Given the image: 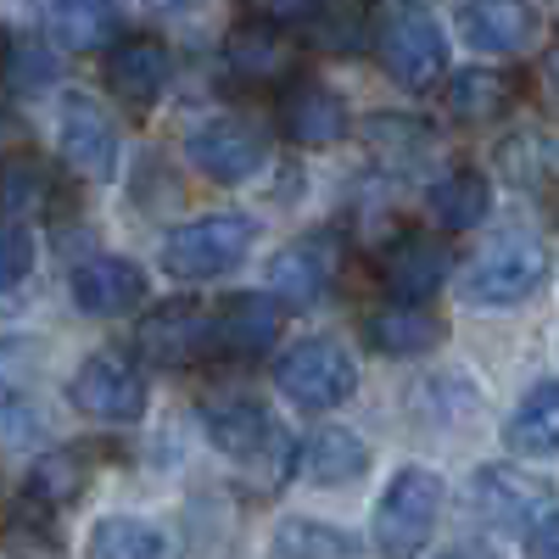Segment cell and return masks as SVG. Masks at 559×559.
<instances>
[{"mask_svg":"<svg viewBox=\"0 0 559 559\" xmlns=\"http://www.w3.org/2000/svg\"><path fill=\"white\" fill-rule=\"evenodd\" d=\"M39 202H51V174H45L34 157H12L7 163V218H23Z\"/></svg>","mask_w":559,"mask_h":559,"instance_id":"d6a6232c","label":"cell"},{"mask_svg":"<svg viewBox=\"0 0 559 559\" xmlns=\"http://www.w3.org/2000/svg\"><path fill=\"white\" fill-rule=\"evenodd\" d=\"M526 554H559V503H548L526 526Z\"/></svg>","mask_w":559,"mask_h":559,"instance_id":"e575fe53","label":"cell"},{"mask_svg":"<svg viewBox=\"0 0 559 559\" xmlns=\"http://www.w3.org/2000/svg\"><path fill=\"white\" fill-rule=\"evenodd\" d=\"M252 247H258V224L247 213H207V218L179 224L174 236L163 241V274L185 280V286L218 280L229 269H241Z\"/></svg>","mask_w":559,"mask_h":559,"instance_id":"3957f363","label":"cell"},{"mask_svg":"<svg viewBox=\"0 0 559 559\" xmlns=\"http://www.w3.org/2000/svg\"><path fill=\"white\" fill-rule=\"evenodd\" d=\"M381 62H386V79L403 84V90L442 84V73H448V34H442V23L426 17V12H397L381 28Z\"/></svg>","mask_w":559,"mask_h":559,"instance_id":"9c48e42d","label":"cell"},{"mask_svg":"<svg viewBox=\"0 0 559 559\" xmlns=\"http://www.w3.org/2000/svg\"><path fill=\"white\" fill-rule=\"evenodd\" d=\"M34 229L23 224V218H7V236H0V286L7 292H17L23 286V274L34 269Z\"/></svg>","mask_w":559,"mask_h":559,"instance_id":"836d02e7","label":"cell"},{"mask_svg":"<svg viewBox=\"0 0 559 559\" xmlns=\"http://www.w3.org/2000/svg\"><path fill=\"white\" fill-rule=\"evenodd\" d=\"M498 163H503V174L521 185H543L548 174H554V140L548 134H509L503 146H498Z\"/></svg>","mask_w":559,"mask_h":559,"instance_id":"1f68e13d","label":"cell"},{"mask_svg":"<svg viewBox=\"0 0 559 559\" xmlns=\"http://www.w3.org/2000/svg\"><path fill=\"white\" fill-rule=\"evenodd\" d=\"M286 302H280L274 292H236L218 313H213V324H218V353H236V358H258V353H269L274 347V336H280V313Z\"/></svg>","mask_w":559,"mask_h":559,"instance_id":"44dd1931","label":"cell"},{"mask_svg":"<svg viewBox=\"0 0 559 559\" xmlns=\"http://www.w3.org/2000/svg\"><path fill=\"white\" fill-rule=\"evenodd\" d=\"M442 476L426 471V464H403V471L386 481L381 503H376V543L381 554H414L426 548L431 532H437V515H442Z\"/></svg>","mask_w":559,"mask_h":559,"instance_id":"5b68a950","label":"cell"},{"mask_svg":"<svg viewBox=\"0 0 559 559\" xmlns=\"http://www.w3.org/2000/svg\"><path fill=\"white\" fill-rule=\"evenodd\" d=\"M503 442L521 459H554L559 453V381H543L515 403V414L503 419Z\"/></svg>","mask_w":559,"mask_h":559,"instance_id":"7402d4cb","label":"cell"},{"mask_svg":"<svg viewBox=\"0 0 559 559\" xmlns=\"http://www.w3.org/2000/svg\"><path fill=\"white\" fill-rule=\"evenodd\" d=\"M152 12H163V17H179V12H197L202 0H146Z\"/></svg>","mask_w":559,"mask_h":559,"instance_id":"8d00e7d4","label":"cell"},{"mask_svg":"<svg viewBox=\"0 0 559 559\" xmlns=\"http://www.w3.org/2000/svg\"><path fill=\"white\" fill-rule=\"evenodd\" d=\"M134 353L163 369L197 364L202 353H218V324L197 302H163L134 324Z\"/></svg>","mask_w":559,"mask_h":559,"instance_id":"30bf717a","label":"cell"},{"mask_svg":"<svg viewBox=\"0 0 559 559\" xmlns=\"http://www.w3.org/2000/svg\"><path fill=\"white\" fill-rule=\"evenodd\" d=\"M202 431H207V442L224 459L247 464V471H258V464H263V471H274V476L297 471V448L286 442L280 419L258 397H207L202 403Z\"/></svg>","mask_w":559,"mask_h":559,"instance_id":"7a4b0ae2","label":"cell"},{"mask_svg":"<svg viewBox=\"0 0 559 559\" xmlns=\"http://www.w3.org/2000/svg\"><path fill=\"white\" fill-rule=\"evenodd\" d=\"M515 107V79L509 73H492V68H464L448 79V112L464 118V123H487V118H503Z\"/></svg>","mask_w":559,"mask_h":559,"instance_id":"cb8c5ba5","label":"cell"},{"mask_svg":"<svg viewBox=\"0 0 559 559\" xmlns=\"http://www.w3.org/2000/svg\"><path fill=\"white\" fill-rule=\"evenodd\" d=\"M319 12V0H263V17L274 23H308Z\"/></svg>","mask_w":559,"mask_h":559,"instance_id":"d590c367","label":"cell"},{"mask_svg":"<svg viewBox=\"0 0 559 559\" xmlns=\"http://www.w3.org/2000/svg\"><path fill=\"white\" fill-rule=\"evenodd\" d=\"M336 269H342V241L336 236H297L269 258V292L286 302V308H313L331 297L336 286Z\"/></svg>","mask_w":559,"mask_h":559,"instance_id":"8fae6325","label":"cell"},{"mask_svg":"<svg viewBox=\"0 0 559 559\" xmlns=\"http://www.w3.org/2000/svg\"><path fill=\"white\" fill-rule=\"evenodd\" d=\"M426 202H431L437 229H448V236H464V229L487 224V213H492V179L476 174V168H453V174H442V179L431 185Z\"/></svg>","mask_w":559,"mask_h":559,"instance_id":"603a6c76","label":"cell"},{"mask_svg":"<svg viewBox=\"0 0 559 559\" xmlns=\"http://www.w3.org/2000/svg\"><path fill=\"white\" fill-rule=\"evenodd\" d=\"M51 34H34V28H12L7 34V90L12 96H34L57 79V51H51Z\"/></svg>","mask_w":559,"mask_h":559,"instance_id":"83f0119b","label":"cell"},{"mask_svg":"<svg viewBox=\"0 0 559 559\" xmlns=\"http://www.w3.org/2000/svg\"><path fill=\"white\" fill-rule=\"evenodd\" d=\"M471 498H476V509L492 526H521L526 532L554 503V487L543 476L515 471V464H481V471L471 476Z\"/></svg>","mask_w":559,"mask_h":559,"instance_id":"2e32d148","label":"cell"},{"mask_svg":"<svg viewBox=\"0 0 559 559\" xmlns=\"http://www.w3.org/2000/svg\"><path fill=\"white\" fill-rule=\"evenodd\" d=\"M274 123H280V134H286L292 146L324 152V146H336V140H347L353 112H347V102L336 96L331 84L292 79L286 90H280V102H274Z\"/></svg>","mask_w":559,"mask_h":559,"instance_id":"7c38bea8","label":"cell"},{"mask_svg":"<svg viewBox=\"0 0 559 559\" xmlns=\"http://www.w3.org/2000/svg\"><path fill=\"white\" fill-rule=\"evenodd\" d=\"M185 163L213 185H247L269 168V134L252 118L218 112L185 134Z\"/></svg>","mask_w":559,"mask_h":559,"instance_id":"8992f818","label":"cell"},{"mask_svg":"<svg viewBox=\"0 0 559 559\" xmlns=\"http://www.w3.org/2000/svg\"><path fill=\"white\" fill-rule=\"evenodd\" d=\"M548 79H554V90H559V39H554V51H548Z\"/></svg>","mask_w":559,"mask_h":559,"instance_id":"74e56055","label":"cell"},{"mask_svg":"<svg viewBox=\"0 0 559 559\" xmlns=\"http://www.w3.org/2000/svg\"><path fill=\"white\" fill-rule=\"evenodd\" d=\"M57 152L73 174L84 179H112L118 174V123L107 118V107L84 90H68L57 107Z\"/></svg>","mask_w":559,"mask_h":559,"instance_id":"ba28073f","label":"cell"},{"mask_svg":"<svg viewBox=\"0 0 559 559\" xmlns=\"http://www.w3.org/2000/svg\"><path fill=\"white\" fill-rule=\"evenodd\" d=\"M364 140H369V152L376 157H386V163H414L419 152H431V129L419 123V118H408V112H376L364 123Z\"/></svg>","mask_w":559,"mask_h":559,"instance_id":"4dcf8cb0","label":"cell"},{"mask_svg":"<svg viewBox=\"0 0 559 559\" xmlns=\"http://www.w3.org/2000/svg\"><path fill=\"white\" fill-rule=\"evenodd\" d=\"M548 280V247L526 229H503L492 236L459 274V292L476 308H521L532 302V292Z\"/></svg>","mask_w":559,"mask_h":559,"instance_id":"6da1fadb","label":"cell"},{"mask_svg":"<svg viewBox=\"0 0 559 559\" xmlns=\"http://www.w3.org/2000/svg\"><path fill=\"white\" fill-rule=\"evenodd\" d=\"M68 297H73V308L90 313V319H118V313H129V308L146 302V269L129 263V258H112V252L84 258V263H73V274H68Z\"/></svg>","mask_w":559,"mask_h":559,"instance_id":"9a60e30c","label":"cell"},{"mask_svg":"<svg viewBox=\"0 0 559 559\" xmlns=\"http://www.w3.org/2000/svg\"><path fill=\"white\" fill-rule=\"evenodd\" d=\"M174 543L140 515H107L96 521V532H90V554L96 559H163Z\"/></svg>","mask_w":559,"mask_h":559,"instance_id":"4316f807","label":"cell"},{"mask_svg":"<svg viewBox=\"0 0 559 559\" xmlns=\"http://www.w3.org/2000/svg\"><path fill=\"white\" fill-rule=\"evenodd\" d=\"M224 62H229V73H241V79H274V73H286L292 45L280 39L274 17L269 23H236L229 39H224Z\"/></svg>","mask_w":559,"mask_h":559,"instance_id":"d4e9b609","label":"cell"},{"mask_svg":"<svg viewBox=\"0 0 559 559\" xmlns=\"http://www.w3.org/2000/svg\"><path fill=\"white\" fill-rule=\"evenodd\" d=\"M274 386L286 392L297 408H308V414H331V408H342L358 392V364H353V353L336 336H308V342L280 353Z\"/></svg>","mask_w":559,"mask_h":559,"instance_id":"277c9868","label":"cell"},{"mask_svg":"<svg viewBox=\"0 0 559 559\" xmlns=\"http://www.w3.org/2000/svg\"><path fill=\"white\" fill-rule=\"evenodd\" d=\"M453 28L481 57H521L543 34V12L532 0H464L453 12Z\"/></svg>","mask_w":559,"mask_h":559,"instance_id":"4fadbf2b","label":"cell"},{"mask_svg":"<svg viewBox=\"0 0 559 559\" xmlns=\"http://www.w3.org/2000/svg\"><path fill=\"white\" fill-rule=\"evenodd\" d=\"M442 336H448V324H442V313L426 308V297H392L364 313V342L381 358H419Z\"/></svg>","mask_w":559,"mask_h":559,"instance_id":"e0dca14e","label":"cell"},{"mask_svg":"<svg viewBox=\"0 0 559 559\" xmlns=\"http://www.w3.org/2000/svg\"><path fill=\"white\" fill-rule=\"evenodd\" d=\"M369 442L347 426H319L302 448H297V476L308 487H353L369 471Z\"/></svg>","mask_w":559,"mask_h":559,"instance_id":"ffe728a7","label":"cell"},{"mask_svg":"<svg viewBox=\"0 0 559 559\" xmlns=\"http://www.w3.org/2000/svg\"><path fill=\"white\" fill-rule=\"evenodd\" d=\"M68 403L84 419H102V426H134L146 414V381H140V369L129 358L90 353L68 381Z\"/></svg>","mask_w":559,"mask_h":559,"instance_id":"52a82bcc","label":"cell"},{"mask_svg":"<svg viewBox=\"0 0 559 559\" xmlns=\"http://www.w3.org/2000/svg\"><path fill=\"white\" fill-rule=\"evenodd\" d=\"M168 79H174V57H168V45L152 39V34H129V39H118L107 51V90L118 96V107L134 112V118L163 102Z\"/></svg>","mask_w":559,"mask_h":559,"instance_id":"5bb4252c","label":"cell"},{"mask_svg":"<svg viewBox=\"0 0 559 559\" xmlns=\"http://www.w3.org/2000/svg\"><path fill=\"white\" fill-rule=\"evenodd\" d=\"M376 269H381L386 297H431V292H442L453 258L437 236H426V229H403V236H392L381 247Z\"/></svg>","mask_w":559,"mask_h":559,"instance_id":"ac0fdd59","label":"cell"},{"mask_svg":"<svg viewBox=\"0 0 559 559\" xmlns=\"http://www.w3.org/2000/svg\"><path fill=\"white\" fill-rule=\"evenodd\" d=\"M274 554L280 559H347L358 554V537L324 526V521H308V515H292L274 532Z\"/></svg>","mask_w":559,"mask_h":559,"instance_id":"f1b7e54d","label":"cell"},{"mask_svg":"<svg viewBox=\"0 0 559 559\" xmlns=\"http://www.w3.org/2000/svg\"><path fill=\"white\" fill-rule=\"evenodd\" d=\"M84 481H90L84 459L73 448H57V453H39L34 459V471L23 481V498L39 503V509H62V503H73L84 492Z\"/></svg>","mask_w":559,"mask_h":559,"instance_id":"484cf974","label":"cell"},{"mask_svg":"<svg viewBox=\"0 0 559 559\" xmlns=\"http://www.w3.org/2000/svg\"><path fill=\"white\" fill-rule=\"evenodd\" d=\"M364 39L369 28H364L358 0H319V12L308 17V45H319V51L347 57V51H364Z\"/></svg>","mask_w":559,"mask_h":559,"instance_id":"f546056e","label":"cell"},{"mask_svg":"<svg viewBox=\"0 0 559 559\" xmlns=\"http://www.w3.org/2000/svg\"><path fill=\"white\" fill-rule=\"evenodd\" d=\"M39 23L51 34L62 51L73 57H90V51H112L118 45V7L112 0H39Z\"/></svg>","mask_w":559,"mask_h":559,"instance_id":"d6986e66","label":"cell"}]
</instances>
